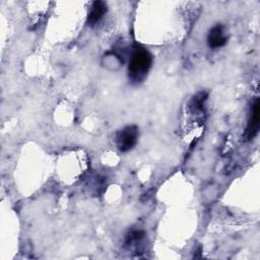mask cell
I'll return each instance as SVG.
<instances>
[{
    "instance_id": "1",
    "label": "cell",
    "mask_w": 260,
    "mask_h": 260,
    "mask_svg": "<svg viewBox=\"0 0 260 260\" xmlns=\"http://www.w3.org/2000/svg\"><path fill=\"white\" fill-rule=\"evenodd\" d=\"M152 64L151 54L144 48H136L132 53L129 66H128V76L129 79L138 83L141 82L147 75Z\"/></svg>"
},
{
    "instance_id": "2",
    "label": "cell",
    "mask_w": 260,
    "mask_h": 260,
    "mask_svg": "<svg viewBox=\"0 0 260 260\" xmlns=\"http://www.w3.org/2000/svg\"><path fill=\"white\" fill-rule=\"evenodd\" d=\"M138 138V128L135 125H129L119 130L115 135V143L117 148L126 152L134 147Z\"/></svg>"
},
{
    "instance_id": "3",
    "label": "cell",
    "mask_w": 260,
    "mask_h": 260,
    "mask_svg": "<svg viewBox=\"0 0 260 260\" xmlns=\"http://www.w3.org/2000/svg\"><path fill=\"white\" fill-rule=\"evenodd\" d=\"M259 121H260V109H259V100L256 99L251 107L250 119L248 122V126L246 129V136L248 139L254 138L258 133L259 129Z\"/></svg>"
},
{
    "instance_id": "4",
    "label": "cell",
    "mask_w": 260,
    "mask_h": 260,
    "mask_svg": "<svg viewBox=\"0 0 260 260\" xmlns=\"http://www.w3.org/2000/svg\"><path fill=\"white\" fill-rule=\"evenodd\" d=\"M226 37L224 36L223 26L221 24H216L210 28L207 35V44L211 49H217L222 47L226 43Z\"/></svg>"
},
{
    "instance_id": "5",
    "label": "cell",
    "mask_w": 260,
    "mask_h": 260,
    "mask_svg": "<svg viewBox=\"0 0 260 260\" xmlns=\"http://www.w3.org/2000/svg\"><path fill=\"white\" fill-rule=\"evenodd\" d=\"M107 12V4L104 1H94L90 7L88 16H87V23L88 25L96 24L106 14Z\"/></svg>"
}]
</instances>
